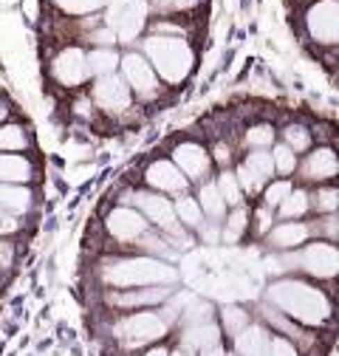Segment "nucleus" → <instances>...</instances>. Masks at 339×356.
Segmentation results:
<instances>
[{"label": "nucleus", "mask_w": 339, "mask_h": 356, "mask_svg": "<svg viewBox=\"0 0 339 356\" xmlns=\"http://www.w3.org/2000/svg\"><path fill=\"white\" fill-rule=\"evenodd\" d=\"M246 229H249V212H246V207H235L226 215V224L221 229V238H224V243H238Z\"/></svg>", "instance_id": "a878e982"}, {"label": "nucleus", "mask_w": 339, "mask_h": 356, "mask_svg": "<svg viewBox=\"0 0 339 356\" xmlns=\"http://www.w3.org/2000/svg\"><path fill=\"white\" fill-rule=\"evenodd\" d=\"M119 63H122V57L113 49H94L88 54V74H94L97 79L108 76V74H116Z\"/></svg>", "instance_id": "b1692460"}, {"label": "nucleus", "mask_w": 339, "mask_h": 356, "mask_svg": "<svg viewBox=\"0 0 339 356\" xmlns=\"http://www.w3.org/2000/svg\"><path fill=\"white\" fill-rule=\"evenodd\" d=\"M119 65H122L124 82L131 85V91H136L139 97H156L158 94V74L153 71V65L144 54L131 51V54L122 57Z\"/></svg>", "instance_id": "9b49d317"}, {"label": "nucleus", "mask_w": 339, "mask_h": 356, "mask_svg": "<svg viewBox=\"0 0 339 356\" xmlns=\"http://www.w3.org/2000/svg\"><path fill=\"white\" fill-rule=\"evenodd\" d=\"M339 175V156L331 147H314L303 164L306 181H331Z\"/></svg>", "instance_id": "f3484780"}, {"label": "nucleus", "mask_w": 339, "mask_h": 356, "mask_svg": "<svg viewBox=\"0 0 339 356\" xmlns=\"http://www.w3.org/2000/svg\"><path fill=\"white\" fill-rule=\"evenodd\" d=\"M28 147V136L23 124H3L0 127V150L3 153H20Z\"/></svg>", "instance_id": "cd10ccee"}, {"label": "nucleus", "mask_w": 339, "mask_h": 356, "mask_svg": "<svg viewBox=\"0 0 339 356\" xmlns=\"http://www.w3.org/2000/svg\"><path fill=\"white\" fill-rule=\"evenodd\" d=\"M311 207H314L317 212H325V215L339 212V187H320V190L311 195Z\"/></svg>", "instance_id": "473e14b6"}, {"label": "nucleus", "mask_w": 339, "mask_h": 356, "mask_svg": "<svg viewBox=\"0 0 339 356\" xmlns=\"http://www.w3.org/2000/svg\"><path fill=\"white\" fill-rule=\"evenodd\" d=\"M170 356H190L187 350H176V353H170Z\"/></svg>", "instance_id": "de8ad7c7"}, {"label": "nucleus", "mask_w": 339, "mask_h": 356, "mask_svg": "<svg viewBox=\"0 0 339 356\" xmlns=\"http://www.w3.org/2000/svg\"><path fill=\"white\" fill-rule=\"evenodd\" d=\"M269 345H272V337L263 325H246L235 337L238 356H269Z\"/></svg>", "instance_id": "aec40b11"}, {"label": "nucleus", "mask_w": 339, "mask_h": 356, "mask_svg": "<svg viewBox=\"0 0 339 356\" xmlns=\"http://www.w3.org/2000/svg\"><path fill=\"white\" fill-rule=\"evenodd\" d=\"M173 164L190 178V181H204L212 167V156L198 142H181L173 147Z\"/></svg>", "instance_id": "2eb2a0df"}, {"label": "nucleus", "mask_w": 339, "mask_h": 356, "mask_svg": "<svg viewBox=\"0 0 339 356\" xmlns=\"http://www.w3.org/2000/svg\"><path fill=\"white\" fill-rule=\"evenodd\" d=\"M311 209V195L306 190H291V195L280 204V218L283 220H300Z\"/></svg>", "instance_id": "bb28decb"}, {"label": "nucleus", "mask_w": 339, "mask_h": 356, "mask_svg": "<svg viewBox=\"0 0 339 356\" xmlns=\"http://www.w3.org/2000/svg\"><path fill=\"white\" fill-rule=\"evenodd\" d=\"M272 220H274V218H272V209H269V207H261V209H258V232H261V235H269V232H272Z\"/></svg>", "instance_id": "a19ab883"}, {"label": "nucleus", "mask_w": 339, "mask_h": 356, "mask_svg": "<svg viewBox=\"0 0 339 356\" xmlns=\"http://www.w3.org/2000/svg\"><path fill=\"white\" fill-rule=\"evenodd\" d=\"M201 356H226V353H224V350L215 345V348H209V350H201Z\"/></svg>", "instance_id": "a18cd8bd"}, {"label": "nucleus", "mask_w": 339, "mask_h": 356, "mask_svg": "<svg viewBox=\"0 0 339 356\" xmlns=\"http://www.w3.org/2000/svg\"><path fill=\"white\" fill-rule=\"evenodd\" d=\"M226 356H232V353H226Z\"/></svg>", "instance_id": "09e8293b"}, {"label": "nucleus", "mask_w": 339, "mask_h": 356, "mask_svg": "<svg viewBox=\"0 0 339 356\" xmlns=\"http://www.w3.org/2000/svg\"><path fill=\"white\" fill-rule=\"evenodd\" d=\"M9 116V102L6 99H0V122H3Z\"/></svg>", "instance_id": "49530a36"}, {"label": "nucleus", "mask_w": 339, "mask_h": 356, "mask_svg": "<svg viewBox=\"0 0 339 356\" xmlns=\"http://www.w3.org/2000/svg\"><path fill=\"white\" fill-rule=\"evenodd\" d=\"M272 172H274L272 153H266V150H254V153H249V156L240 161V167H238L235 175H238V181H240L243 193H258L261 187L269 184Z\"/></svg>", "instance_id": "4468645a"}, {"label": "nucleus", "mask_w": 339, "mask_h": 356, "mask_svg": "<svg viewBox=\"0 0 339 356\" xmlns=\"http://www.w3.org/2000/svg\"><path fill=\"white\" fill-rule=\"evenodd\" d=\"M288 263H297V269L317 280H333L339 277V246L333 243H311L303 252L288 254Z\"/></svg>", "instance_id": "0eeeda50"}, {"label": "nucleus", "mask_w": 339, "mask_h": 356, "mask_svg": "<svg viewBox=\"0 0 339 356\" xmlns=\"http://www.w3.org/2000/svg\"><path fill=\"white\" fill-rule=\"evenodd\" d=\"M147 23V3L144 0H113L108 9V29L122 42H133Z\"/></svg>", "instance_id": "423d86ee"}, {"label": "nucleus", "mask_w": 339, "mask_h": 356, "mask_svg": "<svg viewBox=\"0 0 339 356\" xmlns=\"http://www.w3.org/2000/svg\"><path fill=\"white\" fill-rule=\"evenodd\" d=\"M34 207V195L31 190H26L23 184H3L0 181V209L9 215H26Z\"/></svg>", "instance_id": "4be33fe9"}, {"label": "nucleus", "mask_w": 339, "mask_h": 356, "mask_svg": "<svg viewBox=\"0 0 339 356\" xmlns=\"http://www.w3.org/2000/svg\"><path fill=\"white\" fill-rule=\"evenodd\" d=\"M144 181L153 187V193H173V195H184L187 187H190V178L167 159H158V161H150L147 170H144Z\"/></svg>", "instance_id": "f8f14e48"}, {"label": "nucleus", "mask_w": 339, "mask_h": 356, "mask_svg": "<svg viewBox=\"0 0 339 356\" xmlns=\"http://www.w3.org/2000/svg\"><path fill=\"white\" fill-rule=\"evenodd\" d=\"M306 29L320 46H339V0H317L306 12Z\"/></svg>", "instance_id": "1a4fd4ad"}, {"label": "nucleus", "mask_w": 339, "mask_h": 356, "mask_svg": "<svg viewBox=\"0 0 339 356\" xmlns=\"http://www.w3.org/2000/svg\"><path fill=\"white\" fill-rule=\"evenodd\" d=\"M266 297L274 308H280V314L303 323V325H322L333 314L331 300L320 289H314L303 280H277L269 286Z\"/></svg>", "instance_id": "f03ea898"}, {"label": "nucleus", "mask_w": 339, "mask_h": 356, "mask_svg": "<svg viewBox=\"0 0 339 356\" xmlns=\"http://www.w3.org/2000/svg\"><path fill=\"white\" fill-rule=\"evenodd\" d=\"M99 277L113 291H127V289H147V286H173L179 280V272L158 257L139 254V257L105 260Z\"/></svg>", "instance_id": "f257e3e1"}, {"label": "nucleus", "mask_w": 339, "mask_h": 356, "mask_svg": "<svg viewBox=\"0 0 339 356\" xmlns=\"http://www.w3.org/2000/svg\"><path fill=\"white\" fill-rule=\"evenodd\" d=\"M221 325H224V331L229 334V337H238L246 325H249V314L243 308H238V305H226L224 311H221Z\"/></svg>", "instance_id": "7c9ffc66"}, {"label": "nucleus", "mask_w": 339, "mask_h": 356, "mask_svg": "<svg viewBox=\"0 0 339 356\" xmlns=\"http://www.w3.org/2000/svg\"><path fill=\"white\" fill-rule=\"evenodd\" d=\"M54 3L68 15H88V12H97L102 6H110L113 0H54Z\"/></svg>", "instance_id": "72a5a7b5"}, {"label": "nucleus", "mask_w": 339, "mask_h": 356, "mask_svg": "<svg viewBox=\"0 0 339 356\" xmlns=\"http://www.w3.org/2000/svg\"><path fill=\"white\" fill-rule=\"evenodd\" d=\"M167 328L170 323L158 311H136V314H127L113 325V337L119 339L122 348L136 350L167 337Z\"/></svg>", "instance_id": "20e7f679"}, {"label": "nucleus", "mask_w": 339, "mask_h": 356, "mask_svg": "<svg viewBox=\"0 0 339 356\" xmlns=\"http://www.w3.org/2000/svg\"><path fill=\"white\" fill-rule=\"evenodd\" d=\"M34 178V164L20 153H0V181L26 184Z\"/></svg>", "instance_id": "412c9836"}, {"label": "nucleus", "mask_w": 339, "mask_h": 356, "mask_svg": "<svg viewBox=\"0 0 339 356\" xmlns=\"http://www.w3.org/2000/svg\"><path fill=\"white\" fill-rule=\"evenodd\" d=\"M142 356H170V350H167V348H150V350H144Z\"/></svg>", "instance_id": "c03bdc74"}, {"label": "nucleus", "mask_w": 339, "mask_h": 356, "mask_svg": "<svg viewBox=\"0 0 339 356\" xmlns=\"http://www.w3.org/2000/svg\"><path fill=\"white\" fill-rule=\"evenodd\" d=\"M243 142H246V147H251V150H266V147L274 145V127H272V124H251V127L246 130Z\"/></svg>", "instance_id": "c756f323"}, {"label": "nucleus", "mask_w": 339, "mask_h": 356, "mask_svg": "<svg viewBox=\"0 0 339 356\" xmlns=\"http://www.w3.org/2000/svg\"><path fill=\"white\" fill-rule=\"evenodd\" d=\"M269 356H300V353H297V348H294L288 339H283V337H272Z\"/></svg>", "instance_id": "4c0bfd02"}, {"label": "nucleus", "mask_w": 339, "mask_h": 356, "mask_svg": "<svg viewBox=\"0 0 339 356\" xmlns=\"http://www.w3.org/2000/svg\"><path fill=\"white\" fill-rule=\"evenodd\" d=\"M314 227L303 224V220H283V224L272 227L269 232V246L274 249H300L311 238Z\"/></svg>", "instance_id": "a211bd4d"}, {"label": "nucleus", "mask_w": 339, "mask_h": 356, "mask_svg": "<svg viewBox=\"0 0 339 356\" xmlns=\"http://www.w3.org/2000/svg\"><path fill=\"white\" fill-rule=\"evenodd\" d=\"M198 204H201L204 215H209V218H212V224H218V220L226 215V201L221 198V193H218V184H215V181H206V184L201 187V193H198Z\"/></svg>", "instance_id": "5701e85b"}, {"label": "nucleus", "mask_w": 339, "mask_h": 356, "mask_svg": "<svg viewBox=\"0 0 339 356\" xmlns=\"http://www.w3.org/2000/svg\"><path fill=\"white\" fill-rule=\"evenodd\" d=\"M12 263H15V249H12V243L0 241V272H6Z\"/></svg>", "instance_id": "79ce46f5"}, {"label": "nucleus", "mask_w": 339, "mask_h": 356, "mask_svg": "<svg viewBox=\"0 0 339 356\" xmlns=\"http://www.w3.org/2000/svg\"><path fill=\"white\" fill-rule=\"evenodd\" d=\"M51 74L63 88H79L88 79V54L74 46L63 49L51 63Z\"/></svg>", "instance_id": "ddd939ff"}, {"label": "nucleus", "mask_w": 339, "mask_h": 356, "mask_svg": "<svg viewBox=\"0 0 339 356\" xmlns=\"http://www.w3.org/2000/svg\"><path fill=\"white\" fill-rule=\"evenodd\" d=\"M105 229L113 241H119L124 246H136L150 232V220L136 207H116L105 218Z\"/></svg>", "instance_id": "6e6552de"}, {"label": "nucleus", "mask_w": 339, "mask_h": 356, "mask_svg": "<svg viewBox=\"0 0 339 356\" xmlns=\"http://www.w3.org/2000/svg\"><path fill=\"white\" fill-rule=\"evenodd\" d=\"M320 232L328 235L331 243L339 241V215H328V218H322V220H320Z\"/></svg>", "instance_id": "58836bf2"}, {"label": "nucleus", "mask_w": 339, "mask_h": 356, "mask_svg": "<svg viewBox=\"0 0 339 356\" xmlns=\"http://www.w3.org/2000/svg\"><path fill=\"white\" fill-rule=\"evenodd\" d=\"M221 339V331L218 325L212 323V320H201V323H190L181 334V350H209V348H215Z\"/></svg>", "instance_id": "6ab92c4d"}, {"label": "nucleus", "mask_w": 339, "mask_h": 356, "mask_svg": "<svg viewBox=\"0 0 339 356\" xmlns=\"http://www.w3.org/2000/svg\"><path fill=\"white\" fill-rule=\"evenodd\" d=\"M176 215H179V220H181V227H190V229H198L201 224H204V209H201V204H198V198H192V195H179V201H176Z\"/></svg>", "instance_id": "393cba45"}, {"label": "nucleus", "mask_w": 339, "mask_h": 356, "mask_svg": "<svg viewBox=\"0 0 339 356\" xmlns=\"http://www.w3.org/2000/svg\"><path fill=\"white\" fill-rule=\"evenodd\" d=\"M272 161H274V172L280 175H291L297 170V153L288 145H277L272 150Z\"/></svg>", "instance_id": "f704fd0d"}, {"label": "nucleus", "mask_w": 339, "mask_h": 356, "mask_svg": "<svg viewBox=\"0 0 339 356\" xmlns=\"http://www.w3.org/2000/svg\"><path fill=\"white\" fill-rule=\"evenodd\" d=\"M212 159H215L221 167H226V164L232 161V147H229V145H224V142H218V145H215V150H212Z\"/></svg>", "instance_id": "37998d69"}, {"label": "nucleus", "mask_w": 339, "mask_h": 356, "mask_svg": "<svg viewBox=\"0 0 339 356\" xmlns=\"http://www.w3.org/2000/svg\"><path fill=\"white\" fill-rule=\"evenodd\" d=\"M94 105L102 108L105 113H124L131 108V99H133V91L131 85L124 82V76H116V74H108V76H99L94 82Z\"/></svg>", "instance_id": "9d476101"}, {"label": "nucleus", "mask_w": 339, "mask_h": 356, "mask_svg": "<svg viewBox=\"0 0 339 356\" xmlns=\"http://www.w3.org/2000/svg\"><path fill=\"white\" fill-rule=\"evenodd\" d=\"M201 3V0H153V9H158L161 15H170V12H190Z\"/></svg>", "instance_id": "e433bc0d"}, {"label": "nucleus", "mask_w": 339, "mask_h": 356, "mask_svg": "<svg viewBox=\"0 0 339 356\" xmlns=\"http://www.w3.org/2000/svg\"><path fill=\"white\" fill-rule=\"evenodd\" d=\"M283 145H288L294 153H306L311 147V133L303 124H288L283 130Z\"/></svg>", "instance_id": "2f4dec72"}, {"label": "nucleus", "mask_w": 339, "mask_h": 356, "mask_svg": "<svg viewBox=\"0 0 339 356\" xmlns=\"http://www.w3.org/2000/svg\"><path fill=\"white\" fill-rule=\"evenodd\" d=\"M218 193H221V198L226 201V207H243V187H240V181H238V175L235 172H229V170H224L221 175H218Z\"/></svg>", "instance_id": "c85d7f7f"}, {"label": "nucleus", "mask_w": 339, "mask_h": 356, "mask_svg": "<svg viewBox=\"0 0 339 356\" xmlns=\"http://www.w3.org/2000/svg\"><path fill=\"white\" fill-rule=\"evenodd\" d=\"M124 201H133L136 209L150 220L153 227H158L164 235L176 238V241H179V238L187 241V235H184V229H181V220H179V215H176V204L170 201V198H164L161 193L136 190V193H131V198H124Z\"/></svg>", "instance_id": "39448f33"}, {"label": "nucleus", "mask_w": 339, "mask_h": 356, "mask_svg": "<svg viewBox=\"0 0 339 356\" xmlns=\"http://www.w3.org/2000/svg\"><path fill=\"white\" fill-rule=\"evenodd\" d=\"M17 229H20V220H17L15 215H9V212L0 209V235H15Z\"/></svg>", "instance_id": "ea45409f"}, {"label": "nucleus", "mask_w": 339, "mask_h": 356, "mask_svg": "<svg viewBox=\"0 0 339 356\" xmlns=\"http://www.w3.org/2000/svg\"><path fill=\"white\" fill-rule=\"evenodd\" d=\"M173 297V286H147V289H127V291H113L108 300L113 308H124V311H139V308H150V305H161L164 300Z\"/></svg>", "instance_id": "dca6fc26"}, {"label": "nucleus", "mask_w": 339, "mask_h": 356, "mask_svg": "<svg viewBox=\"0 0 339 356\" xmlns=\"http://www.w3.org/2000/svg\"><path fill=\"white\" fill-rule=\"evenodd\" d=\"M291 181H272L269 187H266V193H263V207H269V209H280V204L291 195Z\"/></svg>", "instance_id": "c9c22d12"}, {"label": "nucleus", "mask_w": 339, "mask_h": 356, "mask_svg": "<svg viewBox=\"0 0 339 356\" xmlns=\"http://www.w3.org/2000/svg\"><path fill=\"white\" fill-rule=\"evenodd\" d=\"M144 57L150 60L158 79L167 85H181L195 68V51L184 37L153 34L144 40Z\"/></svg>", "instance_id": "7ed1b4c3"}]
</instances>
